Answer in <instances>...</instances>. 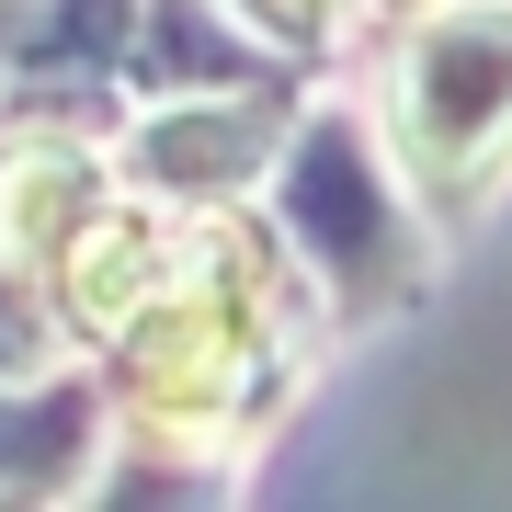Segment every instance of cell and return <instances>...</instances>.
Listing matches in <instances>:
<instances>
[{"instance_id": "obj_1", "label": "cell", "mask_w": 512, "mask_h": 512, "mask_svg": "<svg viewBox=\"0 0 512 512\" xmlns=\"http://www.w3.org/2000/svg\"><path fill=\"white\" fill-rule=\"evenodd\" d=\"M274 217L285 239L308 251L319 285H342L353 308H387L410 296V228H399V183H387L376 137L353 103H319L296 114L285 148H274Z\"/></svg>"}, {"instance_id": "obj_2", "label": "cell", "mask_w": 512, "mask_h": 512, "mask_svg": "<svg viewBox=\"0 0 512 512\" xmlns=\"http://www.w3.org/2000/svg\"><path fill=\"white\" fill-rule=\"evenodd\" d=\"M274 148H285V92L217 103V114H205V92H171L137 126V171L160 194H228V183H251V171H274Z\"/></svg>"}, {"instance_id": "obj_3", "label": "cell", "mask_w": 512, "mask_h": 512, "mask_svg": "<svg viewBox=\"0 0 512 512\" xmlns=\"http://www.w3.org/2000/svg\"><path fill=\"white\" fill-rule=\"evenodd\" d=\"M35 365H46V319L23 296V274H0V387H23Z\"/></svg>"}]
</instances>
